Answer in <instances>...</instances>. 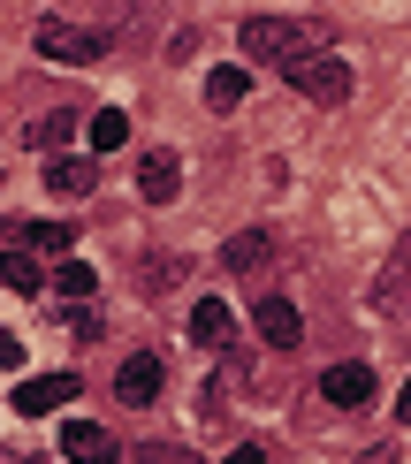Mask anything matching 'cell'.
<instances>
[{"label": "cell", "mask_w": 411, "mask_h": 464, "mask_svg": "<svg viewBox=\"0 0 411 464\" xmlns=\"http://www.w3.org/2000/svg\"><path fill=\"white\" fill-rule=\"evenodd\" d=\"M237 46H244V62H305V53H320V24L312 15H244V31H237Z\"/></svg>", "instance_id": "obj_1"}, {"label": "cell", "mask_w": 411, "mask_h": 464, "mask_svg": "<svg viewBox=\"0 0 411 464\" xmlns=\"http://www.w3.org/2000/svg\"><path fill=\"white\" fill-rule=\"evenodd\" d=\"M282 76H289V92H305L312 107H343L350 100V62H343V53H328V46L305 53V62H289Z\"/></svg>", "instance_id": "obj_2"}, {"label": "cell", "mask_w": 411, "mask_h": 464, "mask_svg": "<svg viewBox=\"0 0 411 464\" xmlns=\"http://www.w3.org/2000/svg\"><path fill=\"white\" fill-rule=\"evenodd\" d=\"M31 46L46 53V62H100V53H107V31H76V24H62V15H46V24L31 31Z\"/></svg>", "instance_id": "obj_3"}, {"label": "cell", "mask_w": 411, "mask_h": 464, "mask_svg": "<svg viewBox=\"0 0 411 464\" xmlns=\"http://www.w3.org/2000/svg\"><path fill=\"white\" fill-rule=\"evenodd\" d=\"M251 327H259L267 351H298V343H305V320H298L289 297H259V304H251Z\"/></svg>", "instance_id": "obj_4"}, {"label": "cell", "mask_w": 411, "mask_h": 464, "mask_svg": "<svg viewBox=\"0 0 411 464\" xmlns=\"http://www.w3.org/2000/svg\"><path fill=\"white\" fill-rule=\"evenodd\" d=\"M175 190H183V160H175L168 145H152L145 160H137V198L145 206H175Z\"/></svg>", "instance_id": "obj_5"}, {"label": "cell", "mask_w": 411, "mask_h": 464, "mask_svg": "<svg viewBox=\"0 0 411 464\" xmlns=\"http://www.w3.org/2000/svg\"><path fill=\"white\" fill-rule=\"evenodd\" d=\"M62 450H69V464H122V441H114L107 427H92V419H69Z\"/></svg>", "instance_id": "obj_6"}, {"label": "cell", "mask_w": 411, "mask_h": 464, "mask_svg": "<svg viewBox=\"0 0 411 464\" xmlns=\"http://www.w3.org/2000/svg\"><path fill=\"white\" fill-rule=\"evenodd\" d=\"M320 396L336 403V411H358V403L374 396V365H358V358H343V365H328V373H320Z\"/></svg>", "instance_id": "obj_7"}, {"label": "cell", "mask_w": 411, "mask_h": 464, "mask_svg": "<svg viewBox=\"0 0 411 464\" xmlns=\"http://www.w3.org/2000/svg\"><path fill=\"white\" fill-rule=\"evenodd\" d=\"M69 396H76V373H31L24 389H15V411H24V419H46V411H62Z\"/></svg>", "instance_id": "obj_8"}, {"label": "cell", "mask_w": 411, "mask_h": 464, "mask_svg": "<svg viewBox=\"0 0 411 464\" xmlns=\"http://www.w3.org/2000/svg\"><path fill=\"white\" fill-rule=\"evenodd\" d=\"M229 335H237V313H229L221 297H199V304H191V343H206V351H229Z\"/></svg>", "instance_id": "obj_9"}, {"label": "cell", "mask_w": 411, "mask_h": 464, "mask_svg": "<svg viewBox=\"0 0 411 464\" xmlns=\"http://www.w3.org/2000/svg\"><path fill=\"white\" fill-rule=\"evenodd\" d=\"M114 396H122V403H152V396H161V358H152V351L122 358V373H114Z\"/></svg>", "instance_id": "obj_10"}, {"label": "cell", "mask_w": 411, "mask_h": 464, "mask_svg": "<svg viewBox=\"0 0 411 464\" xmlns=\"http://www.w3.org/2000/svg\"><path fill=\"white\" fill-rule=\"evenodd\" d=\"M221 266H229V275H259V266H274V237H267V228H244V237H229Z\"/></svg>", "instance_id": "obj_11"}, {"label": "cell", "mask_w": 411, "mask_h": 464, "mask_svg": "<svg viewBox=\"0 0 411 464\" xmlns=\"http://www.w3.org/2000/svg\"><path fill=\"white\" fill-rule=\"evenodd\" d=\"M46 190H54V198H92V190H100V168H92V160H69V152H62V160L46 168Z\"/></svg>", "instance_id": "obj_12"}, {"label": "cell", "mask_w": 411, "mask_h": 464, "mask_svg": "<svg viewBox=\"0 0 411 464\" xmlns=\"http://www.w3.org/2000/svg\"><path fill=\"white\" fill-rule=\"evenodd\" d=\"M244 92H251V76H244L237 62H221V69L206 76V107H213V114H229V107H244Z\"/></svg>", "instance_id": "obj_13"}, {"label": "cell", "mask_w": 411, "mask_h": 464, "mask_svg": "<svg viewBox=\"0 0 411 464\" xmlns=\"http://www.w3.org/2000/svg\"><path fill=\"white\" fill-rule=\"evenodd\" d=\"M0 282H8L15 297H38V289H46V275H38L31 251H0Z\"/></svg>", "instance_id": "obj_14"}, {"label": "cell", "mask_w": 411, "mask_h": 464, "mask_svg": "<svg viewBox=\"0 0 411 464\" xmlns=\"http://www.w3.org/2000/svg\"><path fill=\"white\" fill-rule=\"evenodd\" d=\"M404 289H411V237L396 244V259H388V266H381V275H374V304H396V297H404Z\"/></svg>", "instance_id": "obj_15"}, {"label": "cell", "mask_w": 411, "mask_h": 464, "mask_svg": "<svg viewBox=\"0 0 411 464\" xmlns=\"http://www.w3.org/2000/svg\"><path fill=\"white\" fill-rule=\"evenodd\" d=\"M114 145H130V114L122 107H100V114H92V152H114Z\"/></svg>", "instance_id": "obj_16"}, {"label": "cell", "mask_w": 411, "mask_h": 464, "mask_svg": "<svg viewBox=\"0 0 411 464\" xmlns=\"http://www.w3.org/2000/svg\"><path fill=\"white\" fill-rule=\"evenodd\" d=\"M54 289H62V304H84L92 289H100V275H92L84 259H62V275H54Z\"/></svg>", "instance_id": "obj_17"}, {"label": "cell", "mask_w": 411, "mask_h": 464, "mask_svg": "<svg viewBox=\"0 0 411 464\" xmlns=\"http://www.w3.org/2000/svg\"><path fill=\"white\" fill-rule=\"evenodd\" d=\"M24 244H31V251H62V259H69L76 228H69V221H24Z\"/></svg>", "instance_id": "obj_18"}, {"label": "cell", "mask_w": 411, "mask_h": 464, "mask_svg": "<svg viewBox=\"0 0 411 464\" xmlns=\"http://www.w3.org/2000/svg\"><path fill=\"white\" fill-rule=\"evenodd\" d=\"M69 138H76V122H69V114H38V122H31V145H38V152H62Z\"/></svg>", "instance_id": "obj_19"}, {"label": "cell", "mask_w": 411, "mask_h": 464, "mask_svg": "<svg viewBox=\"0 0 411 464\" xmlns=\"http://www.w3.org/2000/svg\"><path fill=\"white\" fill-rule=\"evenodd\" d=\"M130 464H199V457H191V441H137Z\"/></svg>", "instance_id": "obj_20"}, {"label": "cell", "mask_w": 411, "mask_h": 464, "mask_svg": "<svg viewBox=\"0 0 411 464\" xmlns=\"http://www.w3.org/2000/svg\"><path fill=\"white\" fill-rule=\"evenodd\" d=\"M62 327H76V335H100V313H92V297H84V304H62Z\"/></svg>", "instance_id": "obj_21"}, {"label": "cell", "mask_w": 411, "mask_h": 464, "mask_svg": "<svg viewBox=\"0 0 411 464\" xmlns=\"http://www.w3.org/2000/svg\"><path fill=\"white\" fill-rule=\"evenodd\" d=\"M221 464H267V450H259V441H244V450H229Z\"/></svg>", "instance_id": "obj_22"}, {"label": "cell", "mask_w": 411, "mask_h": 464, "mask_svg": "<svg viewBox=\"0 0 411 464\" xmlns=\"http://www.w3.org/2000/svg\"><path fill=\"white\" fill-rule=\"evenodd\" d=\"M0 365H24V343H15L8 327H0Z\"/></svg>", "instance_id": "obj_23"}, {"label": "cell", "mask_w": 411, "mask_h": 464, "mask_svg": "<svg viewBox=\"0 0 411 464\" xmlns=\"http://www.w3.org/2000/svg\"><path fill=\"white\" fill-rule=\"evenodd\" d=\"M0 464H46V457H31V450H0Z\"/></svg>", "instance_id": "obj_24"}, {"label": "cell", "mask_w": 411, "mask_h": 464, "mask_svg": "<svg viewBox=\"0 0 411 464\" xmlns=\"http://www.w3.org/2000/svg\"><path fill=\"white\" fill-rule=\"evenodd\" d=\"M396 419H404V427H411V381H404V389H396Z\"/></svg>", "instance_id": "obj_25"}, {"label": "cell", "mask_w": 411, "mask_h": 464, "mask_svg": "<svg viewBox=\"0 0 411 464\" xmlns=\"http://www.w3.org/2000/svg\"><path fill=\"white\" fill-rule=\"evenodd\" d=\"M358 464H396V450H374V457H358Z\"/></svg>", "instance_id": "obj_26"}]
</instances>
